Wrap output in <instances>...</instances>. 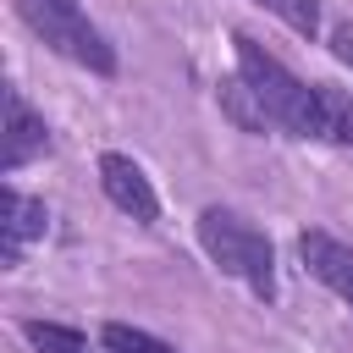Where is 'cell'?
Listing matches in <instances>:
<instances>
[{
    "label": "cell",
    "mask_w": 353,
    "mask_h": 353,
    "mask_svg": "<svg viewBox=\"0 0 353 353\" xmlns=\"http://www.w3.org/2000/svg\"><path fill=\"white\" fill-rule=\"evenodd\" d=\"M237 44V77L265 99V110L276 116L281 132L292 138H331V105H325V83H303L298 72H287L265 44H254L248 33L232 39Z\"/></svg>",
    "instance_id": "6da1fadb"
},
{
    "label": "cell",
    "mask_w": 353,
    "mask_h": 353,
    "mask_svg": "<svg viewBox=\"0 0 353 353\" xmlns=\"http://www.w3.org/2000/svg\"><path fill=\"white\" fill-rule=\"evenodd\" d=\"M199 243H204V254H210L226 276H237L259 303L276 298V248H270V237H265L248 215H237V210H226V204H210V210L199 215Z\"/></svg>",
    "instance_id": "7a4b0ae2"
},
{
    "label": "cell",
    "mask_w": 353,
    "mask_h": 353,
    "mask_svg": "<svg viewBox=\"0 0 353 353\" xmlns=\"http://www.w3.org/2000/svg\"><path fill=\"white\" fill-rule=\"evenodd\" d=\"M17 11H22V22H28L50 50H61L66 61H77V66H88V72H99V77L116 72V50H110L105 33L83 17L77 0H17Z\"/></svg>",
    "instance_id": "3957f363"
},
{
    "label": "cell",
    "mask_w": 353,
    "mask_h": 353,
    "mask_svg": "<svg viewBox=\"0 0 353 353\" xmlns=\"http://www.w3.org/2000/svg\"><path fill=\"white\" fill-rule=\"evenodd\" d=\"M99 188H105V199L121 210V215H132V221H160V193L149 188V176H143V165L132 160V154H99Z\"/></svg>",
    "instance_id": "277c9868"
},
{
    "label": "cell",
    "mask_w": 353,
    "mask_h": 353,
    "mask_svg": "<svg viewBox=\"0 0 353 353\" xmlns=\"http://www.w3.org/2000/svg\"><path fill=\"white\" fill-rule=\"evenodd\" d=\"M50 149V127L44 116L22 99V88H6V154H0V171H22L28 160H39Z\"/></svg>",
    "instance_id": "5b68a950"
},
{
    "label": "cell",
    "mask_w": 353,
    "mask_h": 353,
    "mask_svg": "<svg viewBox=\"0 0 353 353\" xmlns=\"http://www.w3.org/2000/svg\"><path fill=\"white\" fill-rule=\"evenodd\" d=\"M298 254H303L309 276H314V281H325V287L353 309V248H347L342 237H331V232L309 226V232L298 237Z\"/></svg>",
    "instance_id": "8992f818"
},
{
    "label": "cell",
    "mask_w": 353,
    "mask_h": 353,
    "mask_svg": "<svg viewBox=\"0 0 353 353\" xmlns=\"http://www.w3.org/2000/svg\"><path fill=\"white\" fill-rule=\"evenodd\" d=\"M0 226H6V270H11V265H22L28 243L44 237L50 215H44L39 199H28V193H17V188H0Z\"/></svg>",
    "instance_id": "52a82bcc"
},
{
    "label": "cell",
    "mask_w": 353,
    "mask_h": 353,
    "mask_svg": "<svg viewBox=\"0 0 353 353\" xmlns=\"http://www.w3.org/2000/svg\"><path fill=\"white\" fill-rule=\"evenodd\" d=\"M215 94H221V110H226L243 132H270V127H276V116L265 110V99H259L243 77H221V88H215Z\"/></svg>",
    "instance_id": "ba28073f"
},
{
    "label": "cell",
    "mask_w": 353,
    "mask_h": 353,
    "mask_svg": "<svg viewBox=\"0 0 353 353\" xmlns=\"http://www.w3.org/2000/svg\"><path fill=\"white\" fill-rule=\"evenodd\" d=\"M22 336L39 353H88V336L77 325H61V320H22Z\"/></svg>",
    "instance_id": "9c48e42d"
},
{
    "label": "cell",
    "mask_w": 353,
    "mask_h": 353,
    "mask_svg": "<svg viewBox=\"0 0 353 353\" xmlns=\"http://www.w3.org/2000/svg\"><path fill=\"white\" fill-rule=\"evenodd\" d=\"M99 353H176V347L160 342V336H149V331H138V325L110 320V325L99 331Z\"/></svg>",
    "instance_id": "30bf717a"
},
{
    "label": "cell",
    "mask_w": 353,
    "mask_h": 353,
    "mask_svg": "<svg viewBox=\"0 0 353 353\" xmlns=\"http://www.w3.org/2000/svg\"><path fill=\"white\" fill-rule=\"evenodd\" d=\"M270 17H281L298 39H320V0H259Z\"/></svg>",
    "instance_id": "8fae6325"
},
{
    "label": "cell",
    "mask_w": 353,
    "mask_h": 353,
    "mask_svg": "<svg viewBox=\"0 0 353 353\" xmlns=\"http://www.w3.org/2000/svg\"><path fill=\"white\" fill-rule=\"evenodd\" d=\"M325 105H331V138L353 149V99L342 88H325Z\"/></svg>",
    "instance_id": "7c38bea8"
},
{
    "label": "cell",
    "mask_w": 353,
    "mask_h": 353,
    "mask_svg": "<svg viewBox=\"0 0 353 353\" xmlns=\"http://www.w3.org/2000/svg\"><path fill=\"white\" fill-rule=\"evenodd\" d=\"M331 55L342 61V66H353V22H331Z\"/></svg>",
    "instance_id": "4fadbf2b"
}]
</instances>
